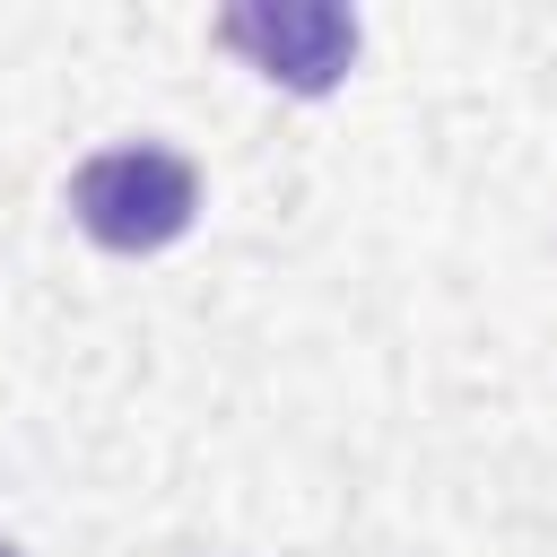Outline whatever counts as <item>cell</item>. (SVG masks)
<instances>
[{
    "mask_svg": "<svg viewBox=\"0 0 557 557\" xmlns=\"http://www.w3.org/2000/svg\"><path fill=\"white\" fill-rule=\"evenodd\" d=\"M70 209H78V226H87L104 252H157V244H174V235L191 226L200 174H191L174 148H157V139L104 148V157H87V165L70 174Z\"/></svg>",
    "mask_w": 557,
    "mask_h": 557,
    "instance_id": "cell-1",
    "label": "cell"
},
{
    "mask_svg": "<svg viewBox=\"0 0 557 557\" xmlns=\"http://www.w3.org/2000/svg\"><path fill=\"white\" fill-rule=\"evenodd\" d=\"M218 44L287 96H331L357 61V17L339 0H235L218 17Z\"/></svg>",
    "mask_w": 557,
    "mask_h": 557,
    "instance_id": "cell-2",
    "label": "cell"
},
{
    "mask_svg": "<svg viewBox=\"0 0 557 557\" xmlns=\"http://www.w3.org/2000/svg\"><path fill=\"white\" fill-rule=\"evenodd\" d=\"M0 557H17V548H0Z\"/></svg>",
    "mask_w": 557,
    "mask_h": 557,
    "instance_id": "cell-3",
    "label": "cell"
}]
</instances>
